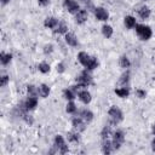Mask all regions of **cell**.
<instances>
[{
  "instance_id": "obj_19",
  "label": "cell",
  "mask_w": 155,
  "mask_h": 155,
  "mask_svg": "<svg viewBox=\"0 0 155 155\" xmlns=\"http://www.w3.org/2000/svg\"><path fill=\"white\" fill-rule=\"evenodd\" d=\"M53 31L57 33V34H67L68 33V27H67V24L64 22H59L58 25L53 29Z\"/></svg>"
},
{
  "instance_id": "obj_29",
  "label": "cell",
  "mask_w": 155,
  "mask_h": 155,
  "mask_svg": "<svg viewBox=\"0 0 155 155\" xmlns=\"http://www.w3.org/2000/svg\"><path fill=\"white\" fill-rule=\"evenodd\" d=\"M38 69H39L40 73H42V74H47V73L50 71V64L46 63V62H41V63H39Z\"/></svg>"
},
{
  "instance_id": "obj_26",
  "label": "cell",
  "mask_w": 155,
  "mask_h": 155,
  "mask_svg": "<svg viewBox=\"0 0 155 155\" xmlns=\"http://www.w3.org/2000/svg\"><path fill=\"white\" fill-rule=\"evenodd\" d=\"M102 34H103L107 39L111 38V35H113V28H111L109 24H104V25L102 27Z\"/></svg>"
},
{
  "instance_id": "obj_15",
  "label": "cell",
  "mask_w": 155,
  "mask_h": 155,
  "mask_svg": "<svg viewBox=\"0 0 155 155\" xmlns=\"http://www.w3.org/2000/svg\"><path fill=\"white\" fill-rule=\"evenodd\" d=\"M58 23H59V21H58L56 17H47V18L45 19V22H44V25H45L46 28L54 29V28L58 25Z\"/></svg>"
},
{
  "instance_id": "obj_17",
  "label": "cell",
  "mask_w": 155,
  "mask_h": 155,
  "mask_svg": "<svg viewBox=\"0 0 155 155\" xmlns=\"http://www.w3.org/2000/svg\"><path fill=\"white\" fill-rule=\"evenodd\" d=\"M137 12H138V16H139L142 19H148L149 16H150V8H149L148 6H145V5L140 6Z\"/></svg>"
},
{
  "instance_id": "obj_24",
  "label": "cell",
  "mask_w": 155,
  "mask_h": 155,
  "mask_svg": "<svg viewBox=\"0 0 155 155\" xmlns=\"http://www.w3.org/2000/svg\"><path fill=\"white\" fill-rule=\"evenodd\" d=\"M128 82H130V73L126 71L121 75L120 80H119V85H121V87H127Z\"/></svg>"
},
{
  "instance_id": "obj_41",
  "label": "cell",
  "mask_w": 155,
  "mask_h": 155,
  "mask_svg": "<svg viewBox=\"0 0 155 155\" xmlns=\"http://www.w3.org/2000/svg\"><path fill=\"white\" fill-rule=\"evenodd\" d=\"M81 1H84V2H86V1H88V0H81Z\"/></svg>"
},
{
  "instance_id": "obj_33",
  "label": "cell",
  "mask_w": 155,
  "mask_h": 155,
  "mask_svg": "<svg viewBox=\"0 0 155 155\" xmlns=\"http://www.w3.org/2000/svg\"><path fill=\"white\" fill-rule=\"evenodd\" d=\"M136 96H137L138 98L143 99V98H145V96H147V92H145L144 90H142V88H138V90H136Z\"/></svg>"
},
{
  "instance_id": "obj_39",
  "label": "cell",
  "mask_w": 155,
  "mask_h": 155,
  "mask_svg": "<svg viewBox=\"0 0 155 155\" xmlns=\"http://www.w3.org/2000/svg\"><path fill=\"white\" fill-rule=\"evenodd\" d=\"M10 1H11V0H1V4H2V5H6V4H8Z\"/></svg>"
},
{
  "instance_id": "obj_18",
  "label": "cell",
  "mask_w": 155,
  "mask_h": 155,
  "mask_svg": "<svg viewBox=\"0 0 155 155\" xmlns=\"http://www.w3.org/2000/svg\"><path fill=\"white\" fill-rule=\"evenodd\" d=\"M124 23H125V27H126L127 29H132V28H134V27L137 25L136 18L132 17V16H126V17L124 18Z\"/></svg>"
},
{
  "instance_id": "obj_13",
  "label": "cell",
  "mask_w": 155,
  "mask_h": 155,
  "mask_svg": "<svg viewBox=\"0 0 155 155\" xmlns=\"http://www.w3.org/2000/svg\"><path fill=\"white\" fill-rule=\"evenodd\" d=\"M79 116L82 117V119L86 121V124H88V122H91V121L93 120V113H92L91 110H88V109H82V110L79 113Z\"/></svg>"
},
{
  "instance_id": "obj_35",
  "label": "cell",
  "mask_w": 155,
  "mask_h": 155,
  "mask_svg": "<svg viewBox=\"0 0 155 155\" xmlns=\"http://www.w3.org/2000/svg\"><path fill=\"white\" fill-rule=\"evenodd\" d=\"M56 69H57V71H58V73H64V70H65V68H64V64H63V63H58V64L56 65Z\"/></svg>"
},
{
  "instance_id": "obj_5",
  "label": "cell",
  "mask_w": 155,
  "mask_h": 155,
  "mask_svg": "<svg viewBox=\"0 0 155 155\" xmlns=\"http://www.w3.org/2000/svg\"><path fill=\"white\" fill-rule=\"evenodd\" d=\"M93 82L92 80V75L90 74V70H84L79 76H76V84L84 86V87H87L88 85H91Z\"/></svg>"
},
{
  "instance_id": "obj_8",
  "label": "cell",
  "mask_w": 155,
  "mask_h": 155,
  "mask_svg": "<svg viewBox=\"0 0 155 155\" xmlns=\"http://www.w3.org/2000/svg\"><path fill=\"white\" fill-rule=\"evenodd\" d=\"M63 7H64L69 13H74V15L80 10V5H79L75 0H64Z\"/></svg>"
},
{
  "instance_id": "obj_20",
  "label": "cell",
  "mask_w": 155,
  "mask_h": 155,
  "mask_svg": "<svg viewBox=\"0 0 155 155\" xmlns=\"http://www.w3.org/2000/svg\"><path fill=\"white\" fill-rule=\"evenodd\" d=\"M38 88H39V96H41L42 98H46L50 94V87L46 84H41Z\"/></svg>"
},
{
  "instance_id": "obj_4",
  "label": "cell",
  "mask_w": 155,
  "mask_h": 155,
  "mask_svg": "<svg viewBox=\"0 0 155 155\" xmlns=\"http://www.w3.org/2000/svg\"><path fill=\"white\" fill-rule=\"evenodd\" d=\"M134 28H136V33H137L138 38H139L140 40H143V41L149 40V39L151 38V35H153V31H151V29H150L149 25H145V24H137Z\"/></svg>"
},
{
  "instance_id": "obj_38",
  "label": "cell",
  "mask_w": 155,
  "mask_h": 155,
  "mask_svg": "<svg viewBox=\"0 0 155 155\" xmlns=\"http://www.w3.org/2000/svg\"><path fill=\"white\" fill-rule=\"evenodd\" d=\"M151 148H153V150L155 151V137H154V139H153V142H151Z\"/></svg>"
},
{
  "instance_id": "obj_31",
  "label": "cell",
  "mask_w": 155,
  "mask_h": 155,
  "mask_svg": "<svg viewBox=\"0 0 155 155\" xmlns=\"http://www.w3.org/2000/svg\"><path fill=\"white\" fill-rule=\"evenodd\" d=\"M27 91H28V96H38L39 94V88L34 85H29L27 87Z\"/></svg>"
},
{
  "instance_id": "obj_36",
  "label": "cell",
  "mask_w": 155,
  "mask_h": 155,
  "mask_svg": "<svg viewBox=\"0 0 155 155\" xmlns=\"http://www.w3.org/2000/svg\"><path fill=\"white\" fill-rule=\"evenodd\" d=\"M23 119L25 120V122H27V124H29V125H31V124H33V117H31L30 115H27V114H24Z\"/></svg>"
},
{
  "instance_id": "obj_6",
  "label": "cell",
  "mask_w": 155,
  "mask_h": 155,
  "mask_svg": "<svg viewBox=\"0 0 155 155\" xmlns=\"http://www.w3.org/2000/svg\"><path fill=\"white\" fill-rule=\"evenodd\" d=\"M125 142V133L121 130H117L113 133V147L114 149H120Z\"/></svg>"
},
{
  "instance_id": "obj_11",
  "label": "cell",
  "mask_w": 155,
  "mask_h": 155,
  "mask_svg": "<svg viewBox=\"0 0 155 155\" xmlns=\"http://www.w3.org/2000/svg\"><path fill=\"white\" fill-rule=\"evenodd\" d=\"M94 16H96V18H97L98 21H102V22L107 21L108 17H109L107 10L103 8V7H96V8H94Z\"/></svg>"
},
{
  "instance_id": "obj_1",
  "label": "cell",
  "mask_w": 155,
  "mask_h": 155,
  "mask_svg": "<svg viewBox=\"0 0 155 155\" xmlns=\"http://www.w3.org/2000/svg\"><path fill=\"white\" fill-rule=\"evenodd\" d=\"M78 61L87 69V70H93V69H96L97 67H98V61H97V58L96 57H93V56H90L87 52H84V51H81V52H79V54H78Z\"/></svg>"
},
{
  "instance_id": "obj_27",
  "label": "cell",
  "mask_w": 155,
  "mask_h": 155,
  "mask_svg": "<svg viewBox=\"0 0 155 155\" xmlns=\"http://www.w3.org/2000/svg\"><path fill=\"white\" fill-rule=\"evenodd\" d=\"M119 64H120L121 68L127 69V68L131 65V62H130V59H128L126 56H121V57L119 58Z\"/></svg>"
},
{
  "instance_id": "obj_23",
  "label": "cell",
  "mask_w": 155,
  "mask_h": 155,
  "mask_svg": "<svg viewBox=\"0 0 155 155\" xmlns=\"http://www.w3.org/2000/svg\"><path fill=\"white\" fill-rule=\"evenodd\" d=\"M67 139L68 142L70 143H78L80 140V136H79V132L74 131V132H68L67 133Z\"/></svg>"
},
{
  "instance_id": "obj_7",
  "label": "cell",
  "mask_w": 155,
  "mask_h": 155,
  "mask_svg": "<svg viewBox=\"0 0 155 155\" xmlns=\"http://www.w3.org/2000/svg\"><path fill=\"white\" fill-rule=\"evenodd\" d=\"M71 125H73L74 131L79 132V133L82 132V131H85V128H86V121L82 117H80V116H75L71 120Z\"/></svg>"
},
{
  "instance_id": "obj_22",
  "label": "cell",
  "mask_w": 155,
  "mask_h": 155,
  "mask_svg": "<svg viewBox=\"0 0 155 155\" xmlns=\"http://www.w3.org/2000/svg\"><path fill=\"white\" fill-rule=\"evenodd\" d=\"M63 96H64V98L67 99V101H73L75 97H76V92L70 87V88H65L64 91H63Z\"/></svg>"
},
{
  "instance_id": "obj_21",
  "label": "cell",
  "mask_w": 155,
  "mask_h": 155,
  "mask_svg": "<svg viewBox=\"0 0 155 155\" xmlns=\"http://www.w3.org/2000/svg\"><path fill=\"white\" fill-rule=\"evenodd\" d=\"M115 93L120 98H126L130 94V90H128V87H117V88H115Z\"/></svg>"
},
{
  "instance_id": "obj_9",
  "label": "cell",
  "mask_w": 155,
  "mask_h": 155,
  "mask_svg": "<svg viewBox=\"0 0 155 155\" xmlns=\"http://www.w3.org/2000/svg\"><path fill=\"white\" fill-rule=\"evenodd\" d=\"M87 17H88V13H87V10L85 8H80L76 13H75V22L78 24H82L87 21Z\"/></svg>"
},
{
  "instance_id": "obj_3",
  "label": "cell",
  "mask_w": 155,
  "mask_h": 155,
  "mask_svg": "<svg viewBox=\"0 0 155 155\" xmlns=\"http://www.w3.org/2000/svg\"><path fill=\"white\" fill-rule=\"evenodd\" d=\"M108 115H109V122H110L111 125H117V124H120V122L122 121V119H124L122 111H121L117 107H115V105H113V107L108 110Z\"/></svg>"
},
{
  "instance_id": "obj_32",
  "label": "cell",
  "mask_w": 155,
  "mask_h": 155,
  "mask_svg": "<svg viewBox=\"0 0 155 155\" xmlns=\"http://www.w3.org/2000/svg\"><path fill=\"white\" fill-rule=\"evenodd\" d=\"M8 80H10V78H8L7 75H2L1 79H0V86H1V87H5V86L8 84Z\"/></svg>"
},
{
  "instance_id": "obj_37",
  "label": "cell",
  "mask_w": 155,
  "mask_h": 155,
  "mask_svg": "<svg viewBox=\"0 0 155 155\" xmlns=\"http://www.w3.org/2000/svg\"><path fill=\"white\" fill-rule=\"evenodd\" d=\"M38 2H39V5H41V6H47V5L50 4V0H38Z\"/></svg>"
},
{
  "instance_id": "obj_16",
  "label": "cell",
  "mask_w": 155,
  "mask_h": 155,
  "mask_svg": "<svg viewBox=\"0 0 155 155\" xmlns=\"http://www.w3.org/2000/svg\"><path fill=\"white\" fill-rule=\"evenodd\" d=\"M64 39H65V42H67L69 46H73V47L78 46V39H76V36H75L73 33H67V34H64Z\"/></svg>"
},
{
  "instance_id": "obj_34",
  "label": "cell",
  "mask_w": 155,
  "mask_h": 155,
  "mask_svg": "<svg viewBox=\"0 0 155 155\" xmlns=\"http://www.w3.org/2000/svg\"><path fill=\"white\" fill-rule=\"evenodd\" d=\"M52 51H53V45L47 44V45H45V46H44V52H45V54L52 53Z\"/></svg>"
},
{
  "instance_id": "obj_12",
  "label": "cell",
  "mask_w": 155,
  "mask_h": 155,
  "mask_svg": "<svg viewBox=\"0 0 155 155\" xmlns=\"http://www.w3.org/2000/svg\"><path fill=\"white\" fill-rule=\"evenodd\" d=\"M78 97H79V99L84 103V104H88L91 101H92V97H91V93L86 90V88H84V90H81L79 93H78Z\"/></svg>"
},
{
  "instance_id": "obj_28",
  "label": "cell",
  "mask_w": 155,
  "mask_h": 155,
  "mask_svg": "<svg viewBox=\"0 0 155 155\" xmlns=\"http://www.w3.org/2000/svg\"><path fill=\"white\" fill-rule=\"evenodd\" d=\"M110 133H111V126H110V125H105V126L103 127L102 132H101L102 139H107V138L110 136Z\"/></svg>"
},
{
  "instance_id": "obj_2",
  "label": "cell",
  "mask_w": 155,
  "mask_h": 155,
  "mask_svg": "<svg viewBox=\"0 0 155 155\" xmlns=\"http://www.w3.org/2000/svg\"><path fill=\"white\" fill-rule=\"evenodd\" d=\"M68 145L64 142V138L59 134H57L54 137V143H53V148L50 150V154H54V153H59V154H67L68 153Z\"/></svg>"
},
{
  "instance_id": "obj_30",
  "label": "cell",
  "mask_w": 155,
  "mask_h": 155,
  "mask_svg": "<svg viewBox=\"0 0 155 155\" xmlns=\"http://www.w3.org/2000/svg\"><path fill=\"white\" fill-rule=\"evenodd\" d=\"M65 110H67L68 114H75V113H76V105H75V103H74L73 101H69V102L67 103Z\"/></svg>"
},
{
  "instance_id": "obj_25",
  "label": "cell",
  "mask_w": 155,
  "mask_h": 155,
  "mask_svg": "<svg viewBox=\"0 0 155 155\" xmlns=\"http://www.w3.org/2000/svg\"><path fill=\"white\" fill-rule=\"evenodd\" d=\"M12 59V54L11 53H5V52H1L0 53V61H1V64L2 65H7Z\"/></svg>"
},
{
  "instance_id": "obj_10",
  "label": "cell",
  "mask_w": 155,
  "mask_h": 155,
  "mask_svg": "<svg viewBox=\"0 0 155 155\" xmlns=\"http://www.w3.org/2000/svg\"><path fill=\"white\" fill-rule=\"evenodd\" d=\"M38 105V98L36 96H28V98L24 101V107L25 109L29 111V110H34Z\"/></svg>"
},
{
  "instance_id": "obj_14",
  "label": "cell",
  "mask_w": 155,
  "mask_h": 155,
  "mask_svg": "<svg viewBox=\"0 0 155 155\" xmlns=\"http://www.w3.org/2000/svg\"><path fill=\"white\" fill-rule=\"evenodd\" d=\"M113 150H114L113 142H110L108 138L107 139H103V142H102V151L104 154H110Z\"/></svg>"
},
{
  "instance_id": "obj_40",
  "label": "cell",
  "mask_w": 155,
  "mask_h": 155,
  "mask_svg": "<svg viewBox=\"0 0 155 155\" xmlns=\"http://www.w3.org/2000/svg\"><path fill=\"white\" fill-rule=\"evenodd\" d=\"M151 131H153V134L155 136V124L153 125V128H151Z\"/></svg>"
}]
</instances>
